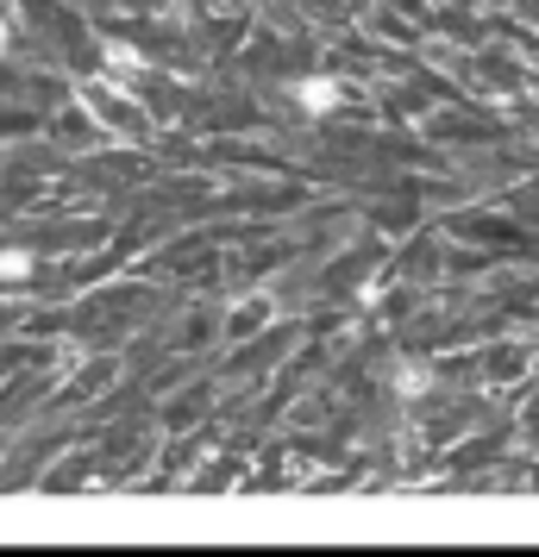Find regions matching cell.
Instances as JSON below:
<instances>
[{"mask_svg": "<svg viewBox=\"0 0 539 557\" xmlns=\"http://www.w3.org/2000/svg\"><path fill=\"white\" fill-rule=\"evenodd\" d=\"M26 270H32L26 251H0V276H26Z\"/></svg>", "mask_w": 539, "mask_h": 557, "instance_id": "obj_2", "label": "cell"}, {"mask_svg": "<svg viewBox=\"0 0 539 557\" xmlns=\"http://www.w3.org/2000/svg\"><path fill=\"white\" fill-rule=\"evenodd\" d=\"M295 101L308 107V113H333V107L345 101V88H339V82H302V88H295Z\"/></svg>", "mask_w": 539, "mask_h": 557, "instance_id": "obj_1", "label": "cell"}, {"mask_svg": "<svg viewBox=\"0 0 539 557\" xmlns=\"http://www.w3.org/2000/svg\"><path fill=\"white\" fill-rule=\"evenodd\" d=\"M0 45H7V32H0Z\"/></svg>", "mask_w": 539, "mask_h": 557, "instance_id": "obj_3", "label": "cell"}]
</instances>
